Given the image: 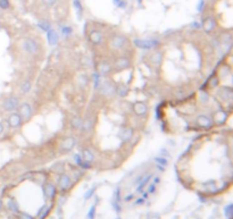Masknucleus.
Instances as JSON below:
<instances>
[{
  "label": "nucleus",
  "instance_id": "nucleus-1",
  "mask_svg": "<svg viewBox=\"0 0 233 219\" xmlns=\"http://www.w3.org/2000/svg\"><path fill=\"white\" fill-rule=\"evenodd\" d=\"M2 106H3V108H5L6 110H8V111H12V110L17 109V107H18V99H17V98H14V97L7 98V99L3 100Z\"/></svg>",
  "mask_w": 233,
  "mask_h": 219
},
{
  "label": "nucleus",
  "instance_id": "nucleus-2",
  "mask_svg": "<svg viewBox=\"0 0 233 219\" xmlns=\"http://www.w3.org/2000/svg\"><path fill=\"white\" fill-rule=\"evenodd\" d=\"M23 49L26 51L27 53H35L38 51L39 46L35 41L31 40V39H26L23 43Z\"/></svg>",
  "mask_w": 233,
  "mask_h": 219
},
{
  "label": "nucleus",
  "instance_id": "nucleus-3",
  "mask_svg": "<svg viewBox=\"0 0 233 219\" xmlns=\"http://www.w3.org/2000/svg\"><path fill=\"white\" fill-rule=\"evenodd\" d=\"M8 124L12 127H18V126H21V124H22V117H21V115L16 113L12 114L8 117Z\"/></svg>",
  "mask_w": 233,
  "mask_h": 219
},
{
  "label": "nucleus",
  "instance_id": "nucleus-4",
  "mask_svg": "<svg viewBox=\"0 0 233 219\" xmlns=\"http://www.w3.org/2000/svg\"><path fill=\"white\" fill-rule=\"evenodd\" d=\"M19 115H21V117H23L24 119H27L28 117L32 115V108L31 106L28 105V103H23L22 106H21V108H19Z\"/></svg>",
  "mask_w": 233,
  "mask_h": 219
},
{
  "label": "nucleus",
  "instance_id": "nucleus-5",
  "mask_svg": "<svg viewBox=\"0 0 233 219\" xmlns=\"http://www.w3.org/2000/svg\"><path fill=\"white\" fill-rule=\"evenodd\" d=\"M136 44L138 46L139 48H141V49H151V48H154L156 44H157V42H154V41H147V40H136Z\"/></svg>",
  "mask_w": 233,
  "mask_h": 219
},
{
  "label": "nucleus",
  "instance_id": "nucleus-6",
  "mask_svg": "<svg viewBox=\"0 0 233 219\" xmlns=\"http://www.w3.org/2000/svg\"><path fill=\"white\" fill-rule=\"evenodd\" d=\"M133 109H134V111H136V115H143V114L147 113V106H146L145 103L142 102H138L134 105V107H133Z\"/></svg>",
  "mask_w": 233,
  "mask_h": 219
},
{
  "label": "nucleus",
  "instance_id": "nucleus-7",
  "mask_svg": "<svg viewBox=\"0 0 233 219\" xmlns=\"http://www.w3.org/2000/svg\"><path fill=\"white\" fill-rule=\"evenodd\" d=\"M198 124L201 127H211V120L209 118H208L207 116H204V115H201V116L198 117Z\"/></svg>",
  "mask_w": 233,
  "mask_h": 219
},
{
  "label": "nucleus",
  "instance_id": "nucleus-8",
  "mask_svg": "<svg viewBox=\"0 0 233 219\" xmlns=\"http://www.w3.org/2000/svg\"><path fill=\"white\" fill-rule=\"evenodd\" d=\"M89 38L95 44H99L101 42V34L98 31H92L89 35Z\"/></svg>",
  "mask_w": 233,
  "mask_h": 219
},
{
  "label": "nucleus",
  "instance_id": "nucleus-9",
  "mask_svg": "<svg viewBox=\"0 0 233 219\" xmlns=\"http://www.w3.org/2000/svg\"><path fill=\"white\" fill-rule=\"evenodd\" d=\"M59 185H60V188H63V190H65V188H67L71 185V181H69V177L67 175H63L62 177H60L59 179Z\"/></svg>",
  "mask_w": 233,
  "mask_h": 219
},
{
  "label": "nucleus",
  "instance_id": "nucleus-10",
  "mask_svg": "<svg viewBox=\"0 0 233 219\" xmlns=\"http://www.w3.org/2000/svg\"><path fill=\"white\" fill-rule=\"evenodd\" d=\"M74 144H75L74 139L68 138V139H66V140H64L63 143H62V147H63V149H65V150H69V149H72V148L74 147Z\"/></svg>",
  "mask_w": 233,
  "mask_h": 219
},
{
  "label": "nucleus",
  "instance_id": "nucleus-11",
  "mask_svg": "<svg viewBox=\"0 0 233 219\" xmlns=\"http://www.w3.org/2000/svg\"><path fill=\"white\" fill-rule=\"evenodd\" d=\"M48 39H49V43H50L51 46H54V44L57 43V41H58V35H57V33L54 30H49Z\"/></svg>",
  "mask_w": 233,
  "mask_h": 219
},
{
  "label": "nucleus",
  "instance_id": "nucleus-12",
  "mask_svg": "<svg viewBox=\"0 0 233 219\" xmlns=\"http://www.w3.org/2000/svg\"><path fill=\"white\" fill-rule=\"evenodd\" d=\"M125 44V39L122 36H117L113 40V46L115 48H123Z\"/></svg>",
  "mask_w": 233,
  "mask_h": 219
},
{
  "label": "nucleus",
  "instance_id": "nucleus-13",
  "mask_svg": "<svg viewBox=\"0 0 233 219\" xmlns=\"http://www.w3.org/2000/svg\"><path fill=\"white\" fill-rule=\"evenodd\" d=\"M82 156H83V158H84V160L87 161V163H90V161H92V160H93V158H95L91 151L88 150V149H84V150L82 151Z\"/></svg>",
  "mask_w": 233,
  "mask_h": 219
},
{
  "label": "nucleus",
  "instance_id": "nucleus-14",
  "mask_svg": "<svg viewBox=\"0 0 233 219\" xmlns=\"http://www.w3.org/2000/svg\"><path fill=\"white\" fill-rule=\"evenodd\" d=\"M214 26H215V23L213 19H206L205 24H204V27H205L206 31H208V32L211 31V30L214 28Z\"/></svg>",
  "mask_w": 233,
  "mask_h": 219
},
{
  "label": "nucleus",
  "instance_id": "nucleus-15",
  "mask_svg": "<svg viewBox=\"0 0 233 219\" xmlns=\"http://www.w3.org/2000/svg\"><path fill=\"white\" fill-rule=\"evenodd\" d=\"M46 194L48 195V197H52L55 194V187L52 184H48L46 186Z\"/></svg>",
  "mask_w": 233,
  "mask_h": 219
},
{
  "label": "nucleus",
  "instance_id": "nucleus-16",
  "mask_svg": "<svg viewBox=\"0 0 233 219\" xmlns=\"http://www.w3.org/2000/svg\"><path fill=\"white\" fill-rule=\"evenodd\" d=\"M131 136H132V129H125V131H123V135H122L123 140L127 141V140L131 139Z\"/></svg>",
  "mask_w": 233,
  "mask_h": 219
},
{
  "label": "nucleus",
  "instance_id": "nucleus-17",
  "mask_svg": "<svg viewBox=\"0 0 233 219\" xmlns=\"http://www.w3.org/2000/svg\"><path fill=\"white\" fill-rule=\"evenodd\" d=\"M30 89H31V84H30V82H24L22 84V90L23 92H28L30 91Z\"/></svg>",
  "mask_w": 233,
  "mask_h": 219
},
{
  "label": "nucleus",
  "instance_id": "nucleus-18",
  "mask_svg": "<svg viewBox=\"0 0 233 219\" xmlns=\"http://www.w3.org/2000/svg\"><path fill=\"white\" fill-rule=\"evenodd\" d=\"M9 7V2H8V0H0V8H2V9H7Z\"/></svg>",
  "mask_w": 233,
  "mask_h": 219
},
{
  "label": "nucleus",
  "instance_id": "nucleus-19",
  "mask_svg": "<svg viewBox=\"0 0 233 219\" xmlns=\"http://www.w3.org/2000/svg\"><path fill=\"white\" fill-rule=\"evenodd\" d=\"M151 57H154V63H156V64H157V63H159V61H161V53H159V52H155L154 55H152V56H151Z\"/></svg>",
  "mask_w": 233,
  "mask_h": 219
},
{
  "label": "nucleus",
  "instance_id": "nucleus-20",
  "mask_svg": "<svg viewBox=\"0 0 233 219\" xmlns=\"http://www.w3.org/2000/svg\"><path fill=\"white\" fill-rule=\"evenodd\" d=\"M125 65H126V61H125V59H124V58L120 59V61L117 63V66H118V67H125Z\"/></svg>",
  "mask_w": 233,
  "mask_h": 219
},
{
  "label": "nucleus",
  "instance_id": "nucleus-21",
  "mask_svg": "<svg viewBox=\"0 0 233 219\" xmlns=\"http://www.w3.org/2000/svg\"><path fill=\"white\" fill-rule=\"evenodd\" d=\"M43 1H44L46 3H48V5H52L55 0H43Z\"/></svg>",
  "mask_w": 233,
  "mask_h": 219
},
{
  "label": "nucleus",
  "instance_id": "nucleus-22",
  "mask_svg": "<svg viewBox=\"0 0 233 219\" xmlns=\"http://www.w3.org/2000/svg\"><path fill=\"white\" fill-rule=\"evenodd\" d=\"M3 132V125H2V123H0V134Z\"/></svg>",
  "mask_w": 233,
  "mask_h": 219
},
{
  "label": "nucleus",
  "instance_id": "nucleus-23",
  "mask_svg": "<svg viewBox=\"0 0 233 219\" xmlns=\"http://www.w3.org/2000/svg\"><path fill=\"white\" fill-rule=\"evenodd\" d=\"M0 206H1V202H0Z\"/></svg>",
  "mask_w": 233,
  "mask_h": 219
}]
</instances>
